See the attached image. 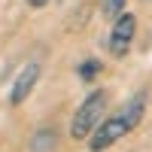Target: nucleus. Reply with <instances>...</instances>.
<instances>
[{"label":"nucleus","mask_w":152,"mask_h":152,"mask_svg":"<svg viewBox=\"0 0 152 152\" xmlns=\"http://www.w3.org/2000/svg\"><path fill=\"white\" fill-rule=\"evenodd\" d=\"M146 91H137L128 104H125L119 113H113V116H107V119H100V125L88 134V149L91 152H104V149H110L113 143H119L122 137H128L137 125L143 122V113H146Z\"/></svg>","instance_id":"1"},{"label":"nucleus","mask_w":152,"mask_h":152,"mask_svg":"<svg viewBox=\"0 0 152 152\" xmlns=\"http://www.w3.org/2000/svg\"><path fill=\"white\" fill-rule=\"evenodd\" d=\"M104 113H107V91H104V88H94V91H88V97L79 104V110L73 113L70 137H73V140H85V137L100 125Z\"/></svg>","instance_id":"2"},{"label":"nucleus","mask_w":152,"mask_h":152,"mask_svg":"<svg viewBox=\"0 0 152 152\" xmlns=\"http://www.w3.org/2000/svg\"><path fill=\"white\" fill-rule=\"evenodd\" d=\"M137 34V18L131 12H119L113 18V31H110V55L113 58H125V52L131 49Z\"/></svg>","instance_id":"3"},{"label":"nucleus","mask_w":152,"mask_h":152,"mask_svg":"<svg viewBox=\"0 0 152 152\" xmlns=\"http://www.w3.org/2000/svg\"><path fill=\"white\" fill-rule=\"evenodd\" d=\"M37 79H40V64H28L18 76H15V82H12V91H9V104L12 107H18L28 100V94L34 91V85Z\"/></svg>","instance_id":"4"},{"label":"nucleus","mask_w":152,"mask_h":152,"mask_svg":"<svg viewBox=\"0 0 152 152\" xmlns=\"http://www.w3.org/2000/svg\"><path fill=\"white\" fill-rule=\"evenodd\" d=\"M55 143H58V131L55 128H40L31 137V152H49V149H55Z\"/></svg>","instance_id":"5"},{"label":"nucleus","mask_w":152,"mask_h":152,"mask_svg":"<svg viewBox=\"0 0 152 152\" xmlns=\"http://www.w3.org/2000/svg\"><path fill=\"white\" fill-rule=\"evenodd\" d=\"M100 70H104V67H100V61L88 58V61H82V64H79V79H82V82H91Z\"/></svg>","instance_id":"6"},{"label":"nucleus","mask_w":152,"mask_h":152,"mask_svg":"<svg viewBox=\"0 0 152 152\" xmlns=\"http://www.w3.org/2000/svg\"><path fill=\"white\" fill-rule=\"evenodd\" d=\"M125 3H128V0H100V12H104L107 18H116L119 12H125Z\"/></svg>","instance_id":"7"},{"label":"nucleus","mask_w":152,"mask_h":152,"mask_svg":"<svg viewBox=\"0 0 152 152\" xmlns=\"http://www.w3.org/2000/svg\"><path fill=\"white\" fill-rule=\"evenodd\" d=\"M24 3H28V6H34V9H43L49 0H24Z\"/></svg>","instance_id":"8"}]
</instances>
